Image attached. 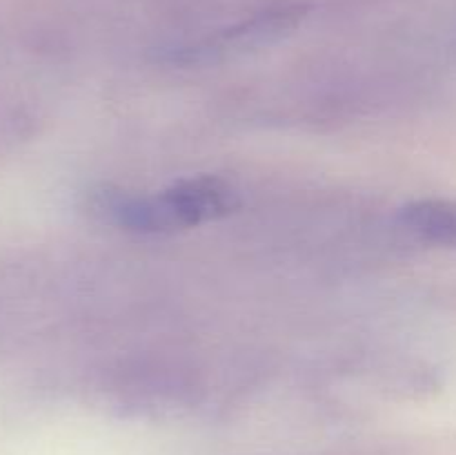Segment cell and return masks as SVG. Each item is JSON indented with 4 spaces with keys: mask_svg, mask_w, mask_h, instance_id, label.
Segmentation results:
<instances>
[{
    "mask_svg": "<svg viewBox=\"0 0 456 455\" xmlns=\"http://www.w3.org/2000/svg\"><path fill=\"white\" fill-rule=\"evenodd\" d=\"M239 205L234 187L218 177H194L156 194H129L102 186L89 194V210L102 221L141 235H165L227 217Z\"/></svg>",
    "mask_w": 456,
    "mask_h": 455,
    "instance_id": "1",
    "label": "cell"
},
{
    "mask_svg": "<svg viewBox=\"0 0 456 455\" xmlns=\"http://www.w3.org/2000/svg\"><path fill=\"white\" fill-rule=\"evenodd\" d=\"M303 16H305V7H301V4L267 7L254 16L245 18V21L236 22V25L167 49L165 61L178 62V65H203V62L225 61V58L239 56L249 49L276 43L279 38L288 36L303 21Z\"/></svg>",
    "mask_w": 456,
    "mask_h": 455,
    "instance_id": "2",
    "label": "cell"
},
{
    "mask_svg": "<svg viewBox=\"0 0 456 455\" xmlns=\"http://www.w3.org/2000/svg\"><path fill=\"white\" fill-rule=\"evenodd\" d=\"M399 223L428 245L456 248V199H421L399 210Z\"/></svg>",
    "mask_w": 456,
    "mask_h": 455,
    "instance_id": "3",
    "label": "cell"
}]
</instances>
